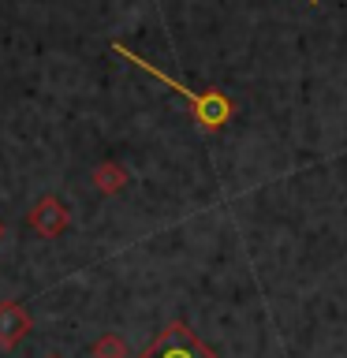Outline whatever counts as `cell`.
<instances>
[{"instance_id": "cell-1", "label": "cell", "mask_w": 347, "mask_h": 358, "mask_svg": "<svg viewBox=\"0 0 347 358\" xmlns=\"http://www.w3.org/2000/svg\"><path fill=\"white\" fill-rule=\"evenodd\" d=\"M112 52H120L123 60H131L134 67H142L146 75H153L157 83H164L168 90H176L179 97H187V105L194 108V120H198L206 131H220L224 123L232 120L235 105H232V101L220 94V90H206V94H201V90H190V86H183V83H176L172 75H164L157 64H150V60H146V56H139V52H131L127 45H120V41H112Z\"/></svg>"}, {"instance_id": "cell-2", "label": "cell", "mask_w": 347, "mask_h": 358, "mask_svg": "<svg viewBox=\"0 0 347 358\" xmlns=\"http://www.w3.org/2000/svg\"><path fill=\"white\" fill-rule=\"evenodd\" d=\"M139 358H217V351L201 343L198 336L190 332V324L172 321V324H164L161 336H157Z\"/></svg>"}, {"instance_id": "cell-3", "label": "cell", "mask_w": 347, "mask_h": 358, "mask_svg": "<svg viewBox=\"0 0 347 358\" xmlns=\"http://www.w3.org/2000/svg\"><path fill=\"white\" fill-rule=\"evenodd\" d=\"M67 224H71V213H67V206L56 194H45L38 206L30 209V228L45 235V239H56V235L67 231Z\"/></svg>"}, {"instance_id": "cell-4", "label": "cell", "mask_w": 347, "mask_h": 358, "mask_svg": "<svg viewBox=\"0 0 347 358\" xmlns=\"http://www.w3.org/2000/svg\"><path fill=\"white\" fill-rule=\"evenodd\" d=\"M30 329H34L30 310L22 306L19 299L0 302V347H4V351H11L15 343H22V336H27Z\"/></svg>"}, {"instance_id": "cell-5", "label": "cell", "mask_w": 347, "mask_h": 358, "mask_svg": "<svg viewBox=\"0 0 347 358\" xmlns=\"http://www.w3.org/2000/svg\"><path fill=\"white\" fill-rule=\"evenodd\" d=\"M94 187L101 190V194H120V190L127 187V172H123L120 164L105 161V164L94 168Z\"/></svg>"}, {"instance_id": "cell-6", "label": "cell", "mask_w": 347, "mask_h": 358, "mask_svg": "<svg viewBox=\"0 0 347 358\" xmlns=\"http://www.w3.org/2000/svg\"><path fill=\"white\" fill-rule=\"evenodd\" d=\"M94 358H127V343H123L116 332H105L94 343Z\"/></svg>"}, {"instance_id": "cell-7", "label": "cell", "mask_w": 347, "mask_h": 358, "mask_svg": "<svg viewBox=\"0 0 347 358\" xmlns=\"http://www.w3.org/2000/svg\"><path fill=\"white\" fill-rule=\"evenodd\" d=\"M0 239H4V220H0Z\"/></svg>"}, {"instance_id": "cell-8", "label": "cell", "mask_w": 347, "mask_h": 358, "mask_svg": "<svg viewBox=\"0 0 347 358\" xmlns=\"http://www.w3.org/2000/svg\"><path fill=\"white\" fill-rule=\"evenodd\" d=\"M49 358H60V355H49Z\"/></svg>"}, {"instance_id": "cell-9", "label": "cell", "mask_w": 347, "mask_h": 358, "mask_svg": "<svg viewBox=\"0 0 347 358\" xmlns=\"http://www.w3.org/2000/svg\"><path fill=\"white\" fill-rule=\"evenodd\" d=\"M310 4H318V0H310Z\"/></svg>"}]
</instances>
